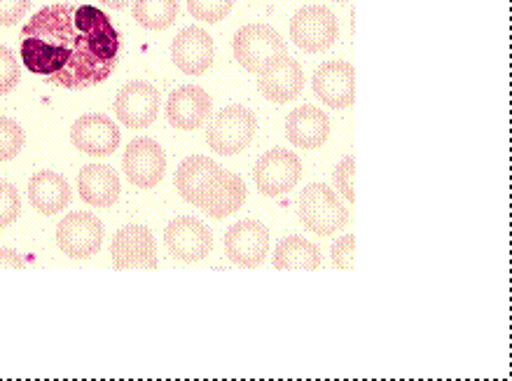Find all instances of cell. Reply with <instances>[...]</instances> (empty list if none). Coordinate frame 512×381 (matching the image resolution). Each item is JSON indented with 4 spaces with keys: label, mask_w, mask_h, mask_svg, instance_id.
I'll use <instances>...</instances> for the list:
<instances>
[{
    "label": "cell",
    "mask_w": 512,
    "mask_h": 381,
    "mask_svg": "<svg viewBox=\"0 0 512 381\" xmlns=\"http://www.w3.org/2000/svg\"><path fill=\"white\" fill-rule=\"evenodd\" d=\"M19 54L24 66L50 85L87 89L113 75L120 36L94 5L54 3L26 22Z\"/></svg>",
    "instance_id": "1"
},
{
    "label": "cell",
    "mask_w": 512,
    "mask_h": 381,
    "mask_svg": "<svg viewBox=\"0 0 512 381\" xmlns=\"http://www.w3.org/2000/svg\"><path fill=\"white\" fill-rule=\"evenodd\" d=\"M300 223L316 237H335L349 225V209L325 183H311L300 195Z\"/></svg>",
    "instance_id": "2"
},
{
    "label": "cell",
    "mask_w": 512,
    "mask_h": 381,
    "mask_svg": "<svg viewBox=\"0 0 512 381\" xmlns=\"http://www.w3.org/2000/svg\"><path fill=\"white\" fill-rule=\"evenodd\" d=\"M258 120L244 106H227L213 117L206 143L216 155H239L251 145Z\"/></svg>",
    "instance_id": "3"
},
{
    "label": "cell",
    "mask_w": 512,
    "mask_h": 381,
    "mask_svg": "<svg viewBox=\"0 0 512 381\" xmlns=\"http://www.w3.org/2000/svg\"><path fill=\"white\" fill-rule=\"evenodd\" d=\"M232 50L237 64L248 73H258L260 66L272 57L286 54V43L279 31L267 24H246L234 33Z\"/></svg>",
    "instance_id": "4"
},
{
    "label": "cell",
    "mask_w": 512,
    "mask_h": 381,
    "mask_svg": "<svg viewBox=\"0 0 512 381\" xmlns=\"http://www.w3.org/2000/svg\"><path fill=\"white\" fill-rule=\"evenodd\" d=\"M339 24L335 15L323 5H307L290 19V38L304 52H325L335 45Z\"/></svg>",
    "instance_id": "5"
},
{
    "label": "cell",
    "mask_w": 512,
    "mask_h": 381,
    "mask_svg": "<svg viewBox=\"0 0 512 381\" xmlns=\"http://www.w3.org/2000/svg\"><path fill=\"white\" fill-rule=\"evenodd\" d=\"M253 178H255V185H258L260 195L265 197L288 195V192L293 190L302 178L300 157L290 150H281V148L269 150L258 159V164H255Z\"/></svg>",
    "instance_id": "6"
},
{
    "label": "cell",
    "mask_w": 512,
    "mask_h": 381,
    "mask_svg": "<svg viewBox=\"0 0 512 381\" xmlns=\"http://www.w3.org/2000/svg\"><path fill=\"white\" fill-rule=\"evenodd\" d=\"M124 176L138 190H150L162 183L166 173V152L152 138H134L122 157Z\"/></svg>",
    "instance_id": "7"
},
{
    "label": "cell",
    "mask_w": 512,
    "mask_h": 381,
    "mask_svg": "<svg viewBox=\"0 0 512 381\" xmlns=\"http://www.w3.org/2000/svg\"><path fill=\"white\" fill-rule=\"evenodd\" d=\"M103 225L92 213L78 211L61 220L57 227V246L68 258L87 260L101 251Z\"/></svg>",
    "instance_id": "8"
},
{
    "label": "cell",
    "mask_w": 512,
    "mask_h": 381,
    "mask_svg": "<svg viewBox=\"0 0 512 381\" xmlns=\"http://www.w3.org/2000/svg\"><path fill=\"white\" fill-rule=\"evenodd\" d=\"M304 73L300 61L279 54L260 66L258 71V89L267 101L288 103L302 94Z\"/></svg>",
    "instance_id": "9"
},
{
    "label": "cell",
    "mask_w": 512,
    "mask_h": 381,
    "mask_svg": "<svg viewBox=\"0 0 512 381\" xmlns=\"http://www.w3.org/2000/svg\"><path fill=\"white\" fill-rule=\"evenodd\" d=\"M113 113L129 129L141 131L157 120L159 113V92L150 82H127L115 96Z\"/></svg>",
    "instance_id": "10"
},
{
    "label": "cell",
    "mask_w": 512,
    "mask_h": 381,
    "mask_svg": "<svg viewBox=\"0 0 512 381\" xmlns=\"http://www.w3.org/2000/svg\"><path fill=\"white\" fill-rule=\"evenodd\" d=\"M269 253V230L258 220H241L225 232V255L237 267L255 269Z\"/></svg>",
    "instance_id": "11"
},
{
    "label": "cell",
    "mask_w": 512,
    "mask_h": 381,
    "mask_svg": "<svg viewBox=\"0 0 512 381\" xmlns=\"http://www.w3.org/2000/svg\"><path fill=\"white\" fill-rule=\"evenodd\" d=\"M164 246L178 262H199L211 253L213 234L202 220L176 218L166 225Z\"/></svg>",
    "instance_id": "12"
},
{
    "label": "cell",
    "mask_w": 512,
    "mask_h": 381,
    "mask_svg": "<svg viewBox=\"0 0 512 381\" xmlns=\"http://www.w3.org/2000/svg\"><path fill=\"white\" fill-rule=\"evenodd\" d=\"M115 269H157V246L145 225H127L113 237L110 246Z\"/></svg>",
    "instance_id": "13"
},
{
    "label": "cell",
    "mask_w": 512,
    "mask_h": 381,
    "mask_svg": "<svg viewBox=\"0 0 512 381\" xmlns=\"http://www.w3.org/2000/svg\"><path fill=\"white\" fill-rule=\"evenodd\" d=\"M71 143L82 155L108 157L120 145V129L106 115L87 113L73 122Z\"/></svg>",
    "instance_id": "14"
},
{
    "label": "cell",
    "mask_w": 512,
    "mask_h": 381,
    "mask_svg": "<svg viewBox=\"0 0 512 381\" xmlns=\"http://www.w3.org/2000/svg\"><path fill=\"white\" fill-rule=\"evenodd\" d=\"M314 94L328 108H349L356 101V71L347 61H325L314 73Z\"/></svg>",
    "instance_id": "15"
},
{
    "label": "cell",
    "mask_w": 512,
    "mask_h": 381,
    "mask_svg": "<svg viewBox=\"0 0 512 381\" xmlns=\"http://www.w3.org/2000/svg\"><path fill=\"white\" fill-rule=\"evenodd\" d=\"M211 117V96L197 85H183L169 94L166 120L178 131H197Z\"/></svg>",
    "instance_id": "16"
},
{
    "label": "cell",
    "mask_w": 512,
    "mask_h": 381,
    "mask_svg": "<svg viewBox=\"0 0 512 381\" xmlns=\"http://www.w3.org/2000/svg\"><path fill=\"white\" fill-rule=\"evenodd\" d=\"M213 38L199 26L183 29L171 43V59L185 75H204L213 66Z\"/></svg>",
    "instance_id": "17"
},
{
    "label": "cell",
    "mask_w": 512,
    "mask_h": 381,
    "mask_svg": "<svg viewBox=\"0 0 512 381\" xmlns=\"http://www.w3.org/2000/svg\"><path fill=\"white\" fill-rule=\"evenodd\" d=\"M220 171H223V166L213 162L209 157L204 155L188 157L176 169L178 195L183 197V202H188L190 206H197L199 209V204H202L206 192L211 190V185L216 183Z\"/></svg>",
    "instance_id": "18"
},
{
    "label": "cell",
    "mask_w": 512,
    "mask_h": 381,
    "mask_svg": "<svg viewBox=\"0 0 512 381\" xmlns=\"http://www.w3.org/2000/svg\"><path fill=\"white\" fill-rule=\"evenodd\" d=\"M288 141L300 150H318L330 138V117L316 106H300L286 120Z\"/></svg>",
    "instance_id": "19"
},
{
    "label": "cell",
    "mask_w": 512,
    "mask_h": 381,
    "mask_svg": "<svg viewBox=\"0 0 512 381\" xmlns=\"http://www.w3.org/2000/svg\"><path fill=\"white\" fill-rule=\"evenodd\" d=\"M120 178L106 164H87L78 173L80 199L94 209H110L120 199Z\"/></svg>",
    "instance_id": "20"
},
{
    "label": "cell",
    "mask_w": 512,
    "mask_h": 381,
    "mask_svg": "<svg viewBox=\"0 0 512 381\" xmlns=\"http://www.w3.org/2000/svg\"><path fill=\"white\" fill-rule=\"evenodd\" d=\"M244 202H246L244 178L223 169L220 171V176L216 178V183L211 185V190L204 195L199 209L213 220H223V218L234 216V213L244 206Z\"/></svg>",
    "instance_id": "21"
},
{
    "label": "cell",
    "mask_w": 512,
    "mask_h": 381,
    "mask_svg": "<svg viewBox=\"0 0 512 381\" xmlns=\"http://www.w3.org/2000/svg\"><path fill=\"white\" fill-rule=\"evenodd\" d=\"M71 185L54 171H38L29 180V202L43 216H57L71 204Z\"/></svg>",
    "instance_id": "22"
},
{
    "label": "cell",
    "mask_w": 512,
    "mask_h": 381,
    "mask_svg": "<svg viewBox=\"0 0 512 381\" xmlns=\"http://www.w3.org/2000/svg\"><path fill=\"white\" fill-rule=\"evenodd\" d=\"M274 269H318L321 251L316 244L302 237L283 239L274 251Z\"/></svg>",
    "instance_id": "23"
},
{
    "label": "cell",
    "mask_w": 512,
    "mask_h": 381,
    "mask_svg": "<svg viewBox=\"0 0 512 381\" xmlns=\"http://www.w3.org/2000/svg\"><path fill=\"white\" fill-rule=\"evenodd\" d=\"M131 15L148 31H166L178 19V0H134Z\"/></svg>",
    "instance_id": "24"
},
{
    "label": "cell",
    "mask_w": 512,
    "mask_h": 381,
    "mask_svg": "<svg viewBox=\"0 0 512 381\" xmlns=\"http://www.w3.org/2000/svg\"><path fill=\"white\" fill-rule=\"evenodd\" d=\"M26 134L24 129L19 127V122L12 120V117L0 115V162H8V159H15L24 148Z\"/></svg>",
    "instance_id": "25"
},
{
    "label": "cell",
    "mask_w": 512,
    "mask_h": 381,
    "mask_svg": "<svg viewBox=\"0 0 512 381\" xmlns=\"http://www.w3.org/2000/svg\"><path fill=\"white\" fill-rule=\"evenodd\" d=\"M234 0H188V12L199 22L218 24L230 15Z\"/></svg>",
    "instance_id": "26"
},
{
    "label": "cell",
    "mask_w": 512,
    "mask_h": 381,
    "mask_svg": "<svg viewBox=\"0 0 512 381\" xmlns=\"http://www.w3.org/2000/svg\"><path fill=\"white\" fill-rule=\"evenodd\" d=\"M19 78H22V73H19L17 57L8 47L0 45V96L10 94L19 85Z\"/></svg>",
    "instance_id": "27"
},
{
    "label": "cell",
    "mask_w": 512,
    "mask_h": 381,
    "mask_svg": "<svg viewBox=\"0 0 512 381\" xmlns=\"http://www.w3.org/2000/svg\"><path fill=\"white\" fill-rule=\"evenodd\" d=\"M19 211H22V199H19L17 187L3 183V187H0V230L15 223Z\"/></svg>",
    "instance_id": "28"
},
{
    "label": "cell",
    "mask_w": 512,
    "mask_h": 381,
    "mask_svg": "<svg viewBox=\"0 0 512 381\" xmlns=\"http://www.w3.org/2000/svg\"><path fill=\"white\" fill-rule=\"evenodd\" d=\"M354 173H356V159L347 157L337 164V169L332 176H335L339 195L347 199V204H356V187H354Z\"/></svg>",
    "instance_id": "29"
},
{
    "label": "cell",
    "mask_w": 512,
    "mask_h": 381,
    "mask_svg": "<svg viewBox=\"0 0 512 381\" xmlns=\"http://www.w3.org/2000/svg\"><path fill=\"white\" fill-rule=\"evenodd\" d=\"M332 265L337 269H354L356 267V237L347 234V237L337 239L332 246Z\"/></svg>",
    "instance_id": "30"
},
{
    "label": "cell",
    "mask_w": 512,
    "mask_h": 381,
    "mask_svg": "<svg viewBox=\"0 0 512 381\" xmlns=\"http://www.w3.org/2000/svg\"><path fill=\"white\" fill-rule=\"evenodd\" d=\"M31 0H0V26H15L26 15Z\"/></svg>",
    "instance_id": "31"
},
{
    "label": "cell",
    "mask_w": 512,
    "mask_h": 381,
    "mask_svg": "<svg viewBox=\"0 0 512 381\" xmlns=\"http://www.w3.org/2000/svg\"><path fill=\"white\" fill-rule=\"evenodd\" d=\"M0 269H24V260L15 248H0Z\"/></svg>",
    "instance_id": "32"
},
{
    "label": "cell",
    "mask_w": 512,
    "mask_h": 381,
    "mask_svg": "<svg viewBox=\"0 0 512 381\" xmlns=\"http://www.w3.org/2000/svg\"><path fill=\"white\" fill-rule=\"evenodd\" d=\"M99 3L108 5V8H113V10H122V8H127L131 0H99Z\"/></svg>",
    "instance_id": "33"
},
{
    "label": "cell",
    "mask_w": 512,
    "mask_h": 381,
    "mask_svg": "<svg viewBox=\"0 0 512 381\" xmlns=\"http://www.w3.org/2000/svg\"><path fill=\"white\" fill-rule=\"evenodd\" d=\"M335 3H347V0H335Z\"/></svg>",
    "instance_id": "34"
},
{
    "label": "cell",
    "mask_w": 512,
    "mask_h": 381,
    "mask_svg": "<svg viewBox=\"0 0 512 381\" xmlns=\"http://www.w3.org/2000/svg\"><path fill=\"white\" fill-rule=\"evenodd\" d=\"M0 187H3V180H0Z\"/></svg>",
    "instance_id": "35"
}]
</instances>
